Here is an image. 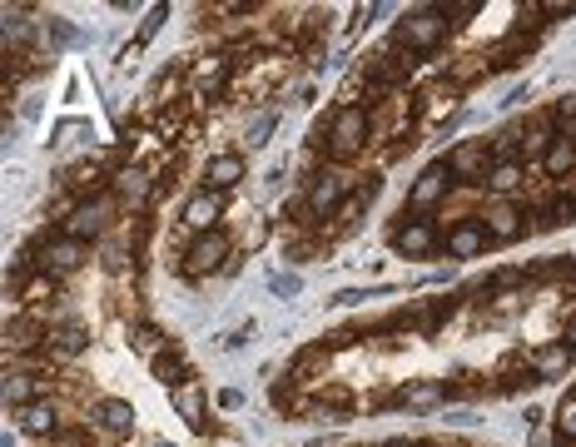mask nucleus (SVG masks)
<instances>
[{"instance_id": "f257e3e1", "label": "nucleus", "mask_w": 576, "mask_h": 447, "mask_svg": "<svg viewBox=\"0 0 576 447\" xmlns=\"http://www.w3.org/2000/svg\"><path fill=\"white\" fill-rule=\"evenodd\" d=\"M442 40H447V20H442V5H418V10H403V20L393 25V50L432 55Z\"/></svg>"}, {"instance_id": "f03ea898", "label": "nucleus", "mask_w": 576, "mask_h": 447, "mask_svg": "<svg viewBox=\"0 0 576 447\" xmlns=\"http://www.w3.org/2000/svg\"><path fill=\"white\" fill-rule=\"evenodd\" d=\"M368 130H373V110L368 105H343V110H333V120H328V154L333 159H358L363 145H368Z\"/></svg>"}, {"instance_id": "7ed1b4c3", "label": "nucleus", "mask_w": 576, "mask_h": 447, "mask_svg": "<svg viewBox=\"0 0 576 447\" xmlns=\"http://www.w3.org/2000/svg\"><path fill=\"white\" fill-rule=\"evenodd\" d=\"M353 194H358V184H353V174H348V169H323V174L303 189V209H308L313 219H323V214L343 209Z\"/></svg>"}, {"instance_id": "20e7f679", "label": "nucleus", "mask_w": 576, "mask_h": 447, "mask_svg": "<svg viewBox=\"0 0 576 447\" xmlns=\"http://www.w3.org/2000/svg\"><path fill=\"white\" fill-rule=\"evenodd\" d=\"M110 214H115V199H80L70 214H65V224H60V239H75V244H90V239H100L105 229H110Z\"/></svg>"}, {"instance_id": "39448f33", "label": "nucleus", "mask_w": 576, "mask_h": 447, "mask_svg": "<svg viewBox=\"0 0 576 447\" xmlns=\"http://www.w3.org/2000/svg\"><path fill=\"white\" fill-rule=\"evenodd\" d=\"M214 269H229V239L214 229V234H199L189 249H184V279H204Z\"/></svg>"}, {"instance_id": "423d86ee", "label": "nucleus", "mask_w": 576, "mask_h": 447, "mask_svg": "<svg viewBox=\"0 0 576 447\" xmlns=\"http://www.w3.org/2000/svg\"><path fill=\"white\" fill-rule=\"evenodd\" d=\"M85 348H90V333H85V323H60V328H50V333H45V348H40V358H45L50 368H60V363L80 358Z\"/></svg>"}, {"instance_id": "0eeeda50", "label": "nucleus", "mask_w": 576, "mask_h": 447, "mask_svg": "<svg viewBox=\"0 0 576 447\" xmlns=\"http://www.w3.org/2000/svg\"><path fill=\"white\" fill-rule=\"evenodd\" d=\"M452 169H447V159L442 164H428L418 179H413V194H408V214H428V209H437L442 204V194H447V179Z\"/></svg>"}, {"instance_id": "6e6552de", "label": "nucleus", "mask_w": 576, "mask_h": 447, "mask_svg": "<svg viewBox=\"0 0 576 447\" xmlns=\"http://www.w3.org/2000/svg\"><path fill=\"white\" fill-rule=\"evenodd\" d=\"M447 169H452V179H487L492 174V149L487 140H462V145L447 154Z\"/></svg>"}, {"instance_id": "1a4fd4ad", "label": "nucleus", "mask_w": 576, "mask_h": 447, "mask_svg": "<svg viewBox=\"0 0 576 447\" xmlns=\"http://www.w3.org/2000/svg\"><path fill=\"white\" fill-rule=\"evenodd\" d=\"M90 428L105 433V438H130V433H135V408L120 403V398H100V403L90 408Z\"/></svg>"}, {"instance_id": "9d476101", "label": "nucleus", "mask_w": 576, "mask_h": 447, "mask_svg": "<svg viewBox=\"0 0 576 447\" xmlns=\"http://www.w3.org/2000/svg\"><path fill=\"white\" fill-rule=\"evenodd\" d=\"M482 224H487V234H492L497 244H517V239L527 234V224H522V209H517L512 199H492V209L482 214Z\"/></svg>"}, {"instance_id": "9b49d317", "label": "nucleus", "mask_w": 576, "mask_h": 447, "mask_svg": "<svg viewBox=\"0 0 576 447\" xmlns=\"http://www.w3.org/2000/svg\"><path fill=\"white\" fill-rule=\"evenodd\" d=\"M487 244H492V234H487L482 219H457V224L447 229V254H452V259H477Z\"/></svg>"}, {"instance_id": "f8f14e48", "label": "nucleus", "mask_w": 576, "mask_h": 447, "mask_svg": "<svg viewBox=\"0 0 576 447\" xmlns=\"http://www.w3.org/2000/svg\"><path fill=\"white\" fill-rule=\"evenodd\" d=\"M80 264H85V244H75V239H50V244L40 249V269H45L50 279H70Z\"/></svg>"}, {"instance_id": "ddd939ff", "label": "nucleus", "mask_w": 576, "mask_h": 447, "mask_svg": "<svg viewBox=\"0 0 576 447\" xmlns=\"http://www.w3.org/2000/svg\"><path fill=\"white\" fill-rule=\"evenodd\" d=\"M239 179H244V154H234V149L209 154V164H204V189L224 194V189H234Z\"/></svg>"}, {"instance_id": "4468645a", "label": "nucleus", "mask_w": 576, "mask_h": 447, "mask_svg": "<svg viewBox=\"0 0 576 447\" xmlns=\"http://www.w3.org/2000/svg\"><path fill=\"white\" fill-rule=\"evenodd\" d=\"M15 423H20L25 433H35V438H50V443L65 433V423H60V408H55V403H45V398H35L30 408H20V413H15Z\"/></svg>"}, {"instance_id": "2eb2a0df", "label": "nucleus", "mask_w": 576, "mask_h": 447, "mask_svg": "<svg viewBox=\"0 0 576 447\" xmlns=\"http://www.w3.org/2000/svg\"><path fill=\"white\" fill-rule=\"evenodd\" d=\"M393 249H398L403 259H428L432 249H437V229H432L428 219H413V224H403V229L393 234Z\"/></svg>"}, {"instance_id": "dca6fc26", "label": "nucleus", "mask_w": 576, "mask_h": 447, "mask_svg": "<svg viewBox=\"0 0 576 447\" xmlns=\"http://www.w3.org/2000/svg\"><path fill=\"white\" fill-rule=\"evenodd\" d=\"M224 214V194H214V189H199L189 204H184V224L194 229V234H214V219Z\"/></svg>"}, {"instance_id": "f3484780", "label": "nucleus", "mask_w": 576, "mask_h": 447, "mask_svg": "<svg viewBox=\"0 0 576 447\" xmlns=\"http://www.w3.org/2000/svg\"><path fill=\"white\" fill-rule=\"evenodd\" d=\"M115 194H120L125 209H144V204H149V174L135 169V164L120 169V174H115Z\"/></svg>"}, {"instance_id": "a211bd4d", "label": "nucleus", "mask_w": 576, "mask_h": 447, "mask_svg": "<svg viewBox=\"0 0 576 447\" xmlns=\"http://www.w3.org/2000/svg\"><path fill=\"white\" fill-rule=\"evenodd\" d=\"M149 368H154V378H159V383H164L169 393H179L184 383H194V373H189V363H184V358H179L174 348H164V353H159V358H154Z\"/></svg>"}, {"instance_id": "6ab92c4d", "label": "nucleus", "mask_w": 576, "mask_h": 447, "mask_svg": "<svg viewBox=\"0 0 576 447\" xmlns=\"http://www.w3.org/2000/svg\"><path fill=\"white\" fill-rule=\"evenodd\" d=\"M204 408H209V398H204V383H199V378L174 393V413H179L189 428H204Z\"/></svg>"}, {"instance_id": "aec40b11", "label": "nucleus", "mask_w": 576, "mask_h": 447, "mask_svg": "<svg viewBox=\"0 0 576 447\" xmlns=\"http://www.w3.org/2000/svg\"><path fill=\"white\" fill-rule=\"evenodd\" d=\"M572 343H547V348H537L532 353V373L537 378H557V373H567L572 368Z\"/></svg>"}, {"instance_id": "412c9836", "label": "nucleus", "mask_w": 576, "mask_h": 447, "mask_svg": "<svg viewBox=\"0 0 576 447\" xmlns=\"http://www.w3.org/2000/svg\"><path fill=\"white\" fill-rule=\"evenodd\" d=\"M447 398V383H437V378H423V383H413V388H403L398 393V408H413V413H423V408H437Z\"/></svg>"}, {"instance_id": "4be33fe9", "label": "nucleus", "mask_w": 576, "mask_h": 447, "mask_svg": "<svg viewBox=\"0 0 576 447\" xmlns=\"http://www.w3.org/2000/svg\"><path fill=\"white\" fill-rule=\"evenodd\" d=\"M542 169H547L552 179H567V174H572V169H576V140H572V135H557V145L547 149Z\"/></svg>"}, {"instance_id": "5701e85b", "label": "nucleus", "mask_w": 576, "mask_h": 447, "mask_svg": "<svg viewBox=\"0 0 576 447\" xmlns=\"http://www.w3.org/2000/svg\"><path fill=\"white\" fill-rule=\"evenodd\" d=\"M328 358H333V348H328V343H308V348H303V353L293 358L288 378H293V383H308V373H318V368H323Z\"/></svg>"}, {"instance_id": "b1692460", "label": "nucleus", "mask_w": 576, "mask_h": 447, "mask_svg": "<svg viewBox=\"0 0 576 447\" xmlns=\"http://www.w3.org/2000/svg\"><path fill=\"white\" fill-rule=\"evenodd\" d=\"M497 199H512L517 189H522V164H492V174L482 179Z\"/></svg>"}, {"instance_id": "393cba45", "label": "nucleus", "mask_w": 576, "mask_h": 447, "mask_svg": "<svg viewBox=\"0 0 576 447\" xmlns=\"http://www.w3.org/2000/svg\"><path fill=\"white\" fill-rule=\"evenodd\" d=\"M35 403V378H25V373H5V408L10 413H20V408H30Z\"/></svg>"}, {"instance_id": "a878e982", "label": "nucleus", "mask_w": 576, "mask_h": 447, "mask_svg": "<svg viewBox=\"0 0 576 447\" xmlns=\"http://www.w3.org/2000/svg\"><path fill=\"white\" fill-rule=\"evenodd\" d=\"M130 343H135V353H140L144 363H154V358H159V353H164V348H169V343H164V333H159V328H154V323H140V328H135V338H130Z\"/></svg>"}, {"instance_id": "bb28decb", "label": "nucleus", "mask_w": 576, "mask_h": 447, "mask_svg": "<svg viewBox=\"0 0 576 447\" xmlns=\"http://www.w3.org/2000/svg\"><path fill=\"white\" fill-rule=\"evenodd\" d=\"M527 279H532V269H497V274H492L487 284L507 294V289H517V284H527Z\"/></svg>"}, {"instance_id": "cd10ccee", "label": "nucleus", "mask_w": 576, "mask_h": 447, "mask_svg": "<svg viewBox=\"0 0 576 447\" xmlns=\"http://www.w3.org/2000/svg\"><path fill=\"white\" fill-rule=\"evenodd\" d=\"M269 130H274V115H259V120H249V130H244V140L259 149V145H269Z\"/></svg>"}, {"instance_id": "c85d7f7f", "label": "nucleus", "mask_w": 576, "mask_h": 447, "mask_svg": "<svg viewBox=\"0 0 576 447\" xmlns=\"http://www.w3.org/2000/svg\"><path fill=\"white\" fill-rule=\"evenodd\" d=\"M557 423H562V438H572V443H576V393H572V398H562Z\"/></svg>"}, {"instance_id": "c756f323", "label": "nucleus", "mask_w": 576, "mask_h": 447, "mask_svg": "<svg viewBox=\"0 0 576 447\" xmlns=\"http://www.w3.org/2000/svg\"><path fill=\"white\" fill-rule=\"evenodd\" d=\"M552 115H557V120H562V125H572V135H576V95H562V100H557V110H552Z\"/></svg>"}, {"instance_id": "7c9ffc66", "label": "nucleus", "mask_w": 576, "mask_h": 447, "mask_svg": "<svg viewBox=\"0 0 576 447\" xmlns=\"http://www.w3.org/2000/svg\"><path fill=\"white\" fill-rule=\"evenodd\" d=\"M274 294H284V298L298 294V274H274Z\"/></svg>"}, {"instance_id": "2f4dec72", "label": "nucleus", "mask_w": 576, "mask_h": 447, "mask_svg": "<svg viewBox=\"0 0 576 447\" xmlns=\"http://www.w3.org/2000/svg\"><path fill=\"white\" fill-rule=\"evenodd\" d=\"M164 15H169V10H164V5H154V10H149V20H144L140 40H149V35H154V30H159V20H164Z\"/></svg>"}, {"instance_id": "473e14b6", "label": "nucleus", "mask_w": 576, "mask_h": 447, "mask_svg": "<svg viewBox=\"0 0 576 447\" xmlns=\"http://www.w3.org/2000/svg\"><path fill=\"white\" fill-rule=\"evenodd\" d=\"M378 447H418L413 438H388V443H378Z\"/></svg>"}, {"instance_id": "72a5a7b5", "label": "nucleus", "mask_w": 576, "mask_h": 447, "mask_svg": "<svg viewBox=\"0 0 576 447\" xmlns=\"http://www.w3.org/2000/svg\"><path fill=\"white\" fill-rule=\"evenodd\" d=\"M567 343H572V348H576V313H572V318H567Z\"/></svg>"}, {"instance_id": "f704fd0d", "label": "nucleus", "mask_w": 576, "mask_h": 447, "mask_svg": "<svg viewBox=\"0 0 576 447\" xmlns=\"http://www.w3.org/2000/svg\"><path fill=\"white\" fill-rule=\"evenodd\" d=\"M418 447H437V443H418Z\"/></svg>"}]
</instances>
